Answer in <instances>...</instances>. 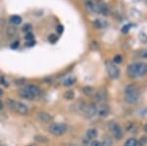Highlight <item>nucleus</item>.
Returning a JSON list of instances; mask_svg holds the SVG:
<instances>
[{"instance_id":"18","label":"nucleus","mask_w":147,"mask_h":146,"mask_svg":"<svg viewBox=\"0 0 147 146\" xmlns=\"http://www.w3.org/2000/svg\"><path fill=\"white\" fill-rule=\"evenodd\" d=\"M26 87H27L28 89H30V90L35 95V97H37V96L40 94V89L37 87L36 85H34V84H28V85H26Z\"/></svg>"},{"instance_id":"25","label":"nucleus","mask_w":147,"mask_h":146,"mask_svg":"<svg viewBox=\"0 0 147 146\" xmlns=\"http://www.w3.org/2000/svg\"><path fill=\"white\" fill-rule=\"evenodd\" d=\"M146 142H147V137L146 136H142V137H140V140H139L137 143H138L140 146H145Z\"/></svg>"},{"instance_id":"33","label":"nucleus","mask_w":147,"mask_h":146,"mask_svg":"<svg viewBox=\"0 0 147 146\" xmlns=\"http://www.w3.org/2000/svg\"><path fill=\"white\" fill-rule=\"evenodd\" d=\"M129 28H130V25H129V26H125V27L123 28L122 32H124V34H125V32H127L129 30Z\"/></svg>"},{"instance_id":"1","label":"nucleus","mask_w":147,"mask_h":146,"mask_svg":"<svg viewBox=\"0 0 147 146\" xmlns=\"http://www.w3.org/2000/svg\"><path fill=\"white\" fill-rule=\"evenodd\" d=\"M127 75L131 79L145 77L147 75V63L137 62L129 65L127 69Z\"/></svg>"},{"instance_id":"28","label":"nucleus","mask_w":147,"mask_h":146,"mask_svg":"<svg viewBox=\"0 0 147 146\" xmlns=\"http://www.w3.org/2000/svg\"><path fill=\"white\" fill-rule=\"evenodd\" d=\"M23 30H24V32H28V34H30V30H32V26H30V25H26V26H24Z\"/></svg>"},{"instance_id":"40","label":"nucleus","mask_w":147,"mask_h":146,"mask_svg":"<svg viewBox=\"0 0 147 146\" xmlns=\"http://www.w3.org/2000/svg\"><path fill=\"white\" fill-rule=\"evenodd\" d=\"M2 94H3V91H2V89H0V96H1Z\"/></svg>"},{"instance_id":"24","label":"nucleus","mask_w":147,"mask_h":146,"mask_svg":"<svg viewBox=\"0 0 147 146\" xmlns=\"http://www.w3.org/2000/svg\"><path fill=\"white\" fill-rule=\"evenodd\" d=\"M82 91H84V93L85 95H91V94L93 93V88H92L91 86H84V87L82 88Z\"/></svg>"},{"instance_id":"17","label":"nucleus","mask_w":147,"mask_h":146,"mask_svg":"<svg viewBox=\"0 0 147 146\" xmlns=\"http://www.w3.org/2000/svg\"><path fill=\"white\" fill-rule=\"evenodd\" d=\"M102 146H113V139L111 136L109 135H105L102 139Z\"/></svg>"},{"instance_id":"27","label":"nucleus","mask_w":147,"mask_h":146,"mask_svg":"<svg viewBox=\"0 0 147 146\" xmlns=\"http://www.w3.org/2000/svg\"><path fill=\"white\" fill-rule=\"evenodd\" d=\"M139 56L143 59H147V49H143L139 52Z\"/></svg>"},{"instance_id":"15","label":"nucleus","mask_w":147,"mask_h":146,"mask_svg":"<svg viewBox=\"0 0 147 146\" xmlns=\"http://www.w3.org/2000/svg\"><path fill=\"white\" fill-rule=\"evenodd\" d=\"M76 81H77V79H76L75 77H66V79H64L63 85L69 87V86H72L73 84H75Z\"/></svg>"},{"instance_id":"41","label":"nucleus","mask_w":147,"mask_h":146,"mask_svg":"<svg viewBox=\"0 0 147 146\" xmlns=\"http://www.w3.org/2000/svg\"><path fill=\"white\" fill-rule=\"evenodd\" d=\"M0 146H5V145H0Z\"/></svg>"},{"instance_id":"11","label":"nucleus","mask_w":147,"mask_h":146,"mask_svg":"<svg viewBox=\"0 0 147 146\" xmlns=\"http://www.w3.org/2000/svg\"><path fill=\"white\" fill-rule=\"evenodd\" d=\"M110 113V108L108 105H101L99 108H97V113L98 117L100 118H106Z\"/></svg>"},{"instance_id":"32","label":"nucleus","mask_w":147,"mask_h":146,"mask_svg":"<svg viewBox=\"0 0 147 146\" xmlns=\"http://www.w3.org/2000/svg\"><path fill=\"white\" fill-rule=\"evenodd\" d=\"M28 40H34V36H32V34H28V35L26 36V41Z\"/></svg>"},{"instance_id":"43","label":"nucleus","mask_w":147,"mask_h":146,"mask_svg":"<svg viewBox=\"0 0 147 146\" xmlns=\"http://www.w3.org/2000/svg\"><path fill=\"white\" fill-rule=\"evenodd\" d=\"M97 1H98V0H97Z\"/></svg>"},{"instance_id":"7","label":"nucleus","mask_w":147,"mask_h":146,"mask_svg":"<svg viewBox=\"0 0 147 146\" xmlns=\"http://www.w3.org/2000/svg\"><path fill=\"white\" fill-rule=\"evenodd\" d=\"M107 72L110 77L113 79H118L120 76V72H119V70H118V68L112 64H107Z\"/></svg>"},{"instance_id":"5","label":"nucleus","mask_w":147,"mask_h":146,"mask_svg":"<svg viewBox=\"0 0 147 146\" xmlns=\"http://www.w3.org/2000/svg\"><path fill=\"white\" fill-rule=\"evenodd\" d=\"M12 110H14L16 113H18L19 115H22V116H25V115L28 114V107L22 102L15 101L13 107H12Z\"/></svg>"},{"instance_id":"29","label":"nucleus","mask_w":147,"mask_h":146,"mask_svg":"<svg viewBox=\"0 0 147 146\" xmlns=\"http://www.w3.org/2000/svg\"><path fill=\"white\" fill-rule=\"evenodd\" d=\"M114 62L115 63H117V64H119V63H121L122 62V56H120V55H117V56H115V57H114Z\"/></svg>"},{"instance_id":"9","label":"nucleus","mask_w":147,"mask_h":146,"mask_svg":"<svg viewBox=\"0 0 147 146\" xmlns=\"http://www.w3.org/2000/svg\"><path fill=\"white\" fill-rule=\"evenodd\" d=\"M106 98H107V91L105 89H101V90L97 91L95 95L93 96V100L96 103L103 102L104 100H106Z\"/></svg>"},{"instance_id":"23","label":"nucleus","mask_w":147,"mask_h":146,"mask_svg":"<svg viewBox=\"0 0 147 146\" xmlns=\"http://www.w3.org/2000/svg\"><path fill=\"white\" fill-rule=\"evenodd\" d=\"M94 26L97 28V29H102L106 26V23L103 22L102 20H95L94 21Z\"/></svg>"},{"instance_id":"35","label":"nucleus","mask_w":147,"mask_h":146,"mask_svg":"<svg viewBox=\"0 0 147 146\" xmlns=\"http://www.w3.org/2000/svg\"><path fill=\"white\" fill-rule=\"evenodd\" d=\"M18 47H19V41L13 42V44L11 45V48L12 49H16V48H18Z\"/></svg>"},{"instance_id":"3","label":"nucleus","mask_w":147,"mask_h":146,"mask_svg":"<svg viewBox=\"0 0 147 146\" xmlns=\"http://www.w3.org/2000/svg\"><path fill=\"white\" fill-rule=\"evenodd\" d=\"M67 131H68L67 124L63 123H53L48 128V131L54 136H61L65 135L67 133Z\"/></svg>"},{"instance_id":"42","label":"nucleus","mask_w":147,"mask_h":146,"mask_svg":"<svg viewBox=\"0 0 147 146\" xmlns=\"http://www.w3.org/2000/svg\"><path fill=\"white\" fill-rule=\"evenodd\" d=\"M72 146H77V145H72Z\"/></svg>"},{"instance_id":"38","label":"nucleus","mask_w":147,"mask_h":146,"mask_svg":"<svg viewBox=\"0 0 147 146\" xmlns=\"http://www.w3.org/2000/svg\"><path fill=\"white\" fill-rule=\"evenodd\" d=\"M3 103H2V101L1 100H0V110H2V109H3Z\"/></svg>"},{"instance_id":"8","label":"nucleus","mask_w":147,"mask_h":146,"mask_svg":"<svg viewBox=\"0 0 147 146\" xmlns=\"http://www.w3.org/2000/svg\"><path fill=\"white\" fill-rule=\"evenodd\" d=\"M19 95H20L22 98H24V99H28V100H32L35 98L34 94L32 93L30 89H28L27 87H26V86L19 91Z\"/></svg>"},{"instance_id":"4","label":"nucleus","mask_w":147,"mask_h":146,"mask_svg":"<svg viewBox=\"0 0 147 146\" xmlns=\"http://www.w3.org/2000/svg\"><path fill=\"white\" fill-rule=\"evenodd\" d=\"M109 129H110L114 138H116V139H121V138L123 137V135H124L123 129L120 126V124H118L117 123H115V122H111V123L109 124Z\"/></svg>"},{"instance_id":"20","label":"nucleus","mask_w":147,"mask_h":146,"mask_svg":"<svg viewBox=\"0 0 147 146\" xmlns=\"http://www.w3.org/2000/svg\"><path fill=\"white\" fill-rule=\"evenodd\" d=\"M64 98L66 100H73L75 98V91L73 90H68L64 93Z\"/></svg>"},{"instance_id":"22","label":"nucleus","mask_w":147,"mask_h":146,"mask_svg":"<svg viewBox=\"0 0 147 146\" xmlns=\"http://www.w3.org/2000/svg\"><path fill=\"white\" fill-rule=\"evenodd\" d=\"M136 129H137V126L134 124H129V126H127V131L130 133H136Z\"/></svg>"},{"instance_id":"19","label":"nucleus","mask_w":147,"mask_h":146,"mask_svg":"<svg viewBox=\"0 0 147 146\" xmlns=\"http://www.w3.org/2000/svg\"><path fill=\"white\" fill-rule=\"evenodd\" d=\"M9 22L13 24V25H20L22 23V18L18 15H13L9 18Z\"/></svg>"},{"instance_id":"34","label":"nucleus","mask_w":147,"mask_h":146,"mask_svg":"<svg viewBox=\"0 0 147 146\" xmlns=\"http://www.w3.org/2000/svg\"><path fill=\"white\" fill-rule=\"evenodd\" d=\"M26 45L27 46H34V40H28V41H26Z\"/></svg>"},{"instance_id":"13","label":"nucleus","mask_w":147,"mask_h":146,"mask_svg":"<svg viewBox=\"0 0 147 146\" xmlns=\"http://www.w3.org/2000/svg\"><path fill=\"white\" fill-rule=\"evenodd\" d=\"M97 14H102L103 16H108L110 14V9L106 4H98L97 8Z\"/></svg>"},{"instance_id":"31","label":"nucleus","mask_w":147,"mask_h":146,"mask_svg":"<svg viewBox=\"0 0 147 146\" xmlns=\"http://www.w3.org/2000/svg\"><path fill=\"white\" fill-rule=\"evenodd\" d=\"M90 146H102V145H101V142H99V141L93 140V141H92V142L90 143Z\"/></svg>"},{"instance_id":"12","label":"nucleus","mask_w":147,"mask_h":146,"mask_svg":"<svg viewBox=\"0 0 147 146\" xmlns=\"http://www.w3.org/2000/svg\"><path fill=\"white\" fill-rule=\"evenodd\" d=\"M85 8L86 10L91 14H97V8H98V4L94 3L92 1H87L85 3Z\"/></svg>"},{"instance_id":"2","label":"nucleus","mask_w":147,"mask_h":146,"mask_svg":"<svg viewBox=\"0 0 147 146\" xmlns=\"http://www.w3.org/2000/svg\"><path fill=\"white\" fill-rule=\"evenodd\" d=\"M140 98V93L134 85H129L125 89V100L129 104H136Z\"/></svg>"},{"instance_id":"10","label":"nucleus","mask_w":147,"mask_h":146,"mask_svg":"<svg viewBox=\"0 0 147 146\" xmlns=\"http://www.w3.org/2000/svg\"><path fill=\"white\" fill-rule=\"evenodd\" d=\"M37 118L41 123H44V124H48L52 122L53 120V117L51 116L49 113H46V112H40L37 114Z\"/></svg>"},{"instance_id":"37","label":"nucleus","mask_w":147,"mask_h":146,"mask_svg":"<svg viewBox=\"0 0 147 146\" xmlns=\"http://www.w3.org/2000/svg\"><path fill=\"white\" fill-rule=\"evenodd\" d=\"M57 30H58V32H59V34H62V32H63V27H62V26H58V27H57Z\"/></svg>"},{"instance_id":"26","label":"nucleus","mask_w":147,"mask_h":146,"mask_svg":"<svg viewBox=\"0 0 147 146\" xmlns=\"http://www.w3.org/2000/svg\"><path fill=\"white\" fill-rule=\"evenodd\" d=\"M57 39H58V37H57V35L55 34H51L50 36L48 37V40L51 42V43H55L57 41Z\"/></svg>"},{"instance_id":"6","label":"nucleus","mask_w":147,"mask_h":146,"mask_svg":"<svg viewBox=\"0 0 147 146\" xmlns=\"http://www.w3.org/2000/svg\"><path fill=\"white\" fill-rule=\"evenodd\" d=\"M84 112L85 118H87V119H90V118L94 117L96 115V113H97V106L95 104H93V103H91V104L85 106Z\"/></svg>"},{"instance_id":"14","label":"nucleus","mask_w":147,"mask_h":146,"mask_svg":"<svg viewBox=\"0 0 147 146\" xmlns=\"http://www.w3.org/2000/svg\"><path fill=\"white\" fill-rule=\"evenodd\" d=\"M72 107H73L74 111L80 113V112H82V111H84V110L85 104H84V101H77V102H76L75 104L72 106Z\"/></svg>"},{"instance_id":"21","label":"nucleus","mask_w":147,"mask_h":146,"mask_svg":"<svg viewBox=\"0 0 147 146\" xmlns=\"http://www.w3.org/2000/svg\"><path fill=\"white\" fill-rule=\"evenodd\" d=\"M137 145H138V143H137L136 139H134V138H129V139H127L125 141L124 146H137Z\"/></svg>"},{"instance_id":"36","label":"nucleus","mask_w":147,"mask_h":146,"mask_svg":"<svg viewBox=\"0 0 147 146\" xmlns=\"http://www.w3.org/2000/svg\"><path fill=\"white\" fill-rule=\"evenodd\" d=\"M0 82H1V84H3V85L8 86V84H7V82L5 81V79H4L3 77H0Z\"/></svg>"},{"instance_id":"16","label":"nucleus","mask_w":147,"mask_h":146,"mask_svg":"<svg viewBox=\"0 0 147 146\" xmlns=\"http://www.w3.org/2000/svg\"><path fill=\"white\" fill-rule=\"evenodd\" d=\"M97 135H98V133H97V131L95 129H87V131H86V137L88 138L89 140H92V139H94V138H96Z\"/></svg>"},{"instance_id":"39","label":"nucleus","mask_w":147,"mask_h":146,"mask_svg":"<svg viewBox=\"0 0 147 146\" xmlns=\"http://www.w3.org/2000/svg\"><path fill=\"white\" fill-rule=\"evenodd\" d=\"M144 131H147V124H145V126H144Z\"/></svg>"},{"instance_id":"30","label":"nucleus","mask_w":147,"mask_h":146,"mask_svg":"<svg viewBox=\"0 0 147 146\" xmlns=\"http://www.w3.org/2000/svg\"><path fill=\"white\" fill-rule=\"evenodd\" d=\"M15 83L17 84V85H21V84H24V83H26V79H17V81H15Z\"/></svg>"}]
</instances>
